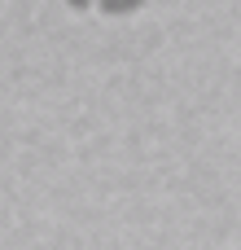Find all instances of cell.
Instances as JSON below:
<instances>
[{"instance_id":"2","label":"cell","mask_w":241,"mask_h":250,"mask_svg":"<svg viewBox=\"0 0 241 250\" xmlns=\"http://www.w3.org/2000/svg\"><path fill=\"white\" fill-rule=\"evenodd\" d=\"M70 9H92V0H66Z\"/></svg>"},{"instance_id":"1","label":"cell","mask_w":241,"mask_h":250,"mask_svg":"<svg viewBox=\"0 0 241 250\" xmlns=\"http://www.w3.org/2000/svg\"><path fill=\"white\" fill-rule=\"evenodd\" d=\"M92 4H97L105 18H127V13H136L145 0H92Z\"/></svg>"}]
</instances>
